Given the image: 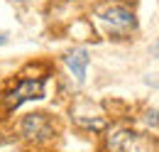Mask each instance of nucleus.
Wrapping results in <instances>:
<instances>
[{
    "mask_svg": "<svg viewBox=\"0 0 159 152\" xmlns=\"http://www.w3.org/2000/svg\"><path fill=\"white\" fill-rule=\"evenodd\" d=\"M152 54H159V42L154 44V47H152Z\"/></svg>",
    "mask_w": 159,
    "mask_h": 152,
    "instance_id": "6e6552de",
    "label": "nucleus"
},
{
    "mask_svg": "<svg viewBox=\"0 0 159 152\" xmlns=\"http://www.w3.org/2000/svg\"><path fill=\"white\" fill-rule=\"evenodd\" d=\"M96 15H98L103 22L113 25L115 30H122V32L135 30V25H137L135 12H132L127 5H122V2H108V5H103V7L96 10Z\"/></svg>",
    "mask_w": 159,
    "mask_h": 152,
    "instance_id": "f257e3e1",
    "label": "nucleus"
},
{
    "mask_svg": "<svg viewBox=\"0 0 159 152\" xmlns=\"http://www.w3.org/2000/svg\"><path fill=\"white\" fill-rule=\"evenodd\" d=\"M66 66L71 69V74L76 76V81H83L86 78V69H88V64H91V57H88V52L86 49H74V52H69L66 57Z\"/></svg>",
    "mask_w": 159,
    "mask_h": 152,
    "instance_id": "20e7f679",
    "label": "nucleus"
},
{
    "mask_svg": "<svg viewBox=\"0 0 159 152\" xmlns=\"http://www.w3.org/2000/svg\"><path fill=\"white\" fill-rule=\"evenodd\" d=\"M37 98H44V81L37 78V81H22L15 91H10L5 103L7 108H20L25 101H37Z\"/></svg>",
    "mask_w": 159,
    "mask_h": 152,
    "instance_id": "f03ea898",
    "label": "nucleus"
},
{
    "mask_svg": "<svg viewBox=\"0 0 159 152\" xmlns=\"http://www.w3.org/2000/svg\"><path fill=\"white\" fill-rule=\"evenodd\" d=\"M2 44H7V35H5V32H0V47H2Z\"/></svg>",
    "mask_w": 159,
    "mask_h": 152,
    "instance_id": "423d86ee",
    "label": "nucleus"
},
{
    "mask_svg": "<svg viewBox=\"0 0 159 152\" xmlns=\"http://www.w3.org/2000/svg\"><path fill=\"white\" fill-rule=\"evenodd\" d=\"M22 135L27 140H47L52 135V123L44 113H30L22 120Z\"/></svg>",
    "mask_w": 159,
    "mask_h": 152,
    "instance_id": "7ed1b4c3",
    "label": "nucleus"
},
{
    "mask_svg": "<svg viewBox=\"0 0 159 152\" xmlns=\"http://www.w3.org/2000/svg\"><path fill=\"white\" fill-rule=\"evenodd\" d=\"M147 83H154V86H159V78H147Z\"/></svg>",
    "mask_w": 159,
    "mask_h": 152,
    "instance_id": "0eeeda50",
    "label": "nucleus"
},
{
    "mask_svg": "<svg viewBox=\"0 0 159 152\" xmlns=\"http://www.w3.org/2000/svg\"><path fill=\"white\" fill-rule=\"evenodd\" d=\"M79 125H86V128H96V130H100L105 123H103V120H83V118H79Z\"/></svg>",
    "mask_w": 159,
    "mask_h": 152,
    "instance_id": "39448f33",
    "label": "nucleus"
}]
</instances>
